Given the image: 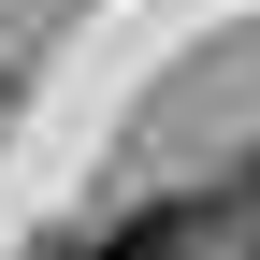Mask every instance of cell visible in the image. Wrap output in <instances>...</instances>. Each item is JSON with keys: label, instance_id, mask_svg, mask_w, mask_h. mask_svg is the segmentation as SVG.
<instances>
[{"label": "cell", "instance_id": "7a4b0ae2", "mask_svg": "<svg viewBox=\"0 0 260 260\" xmlns=\"http://www.w3.org/2000/svg\"><path fill=\"white\" fill-rule=\"evenodd\" d=\"M246 203H260V174H246ZM246 260H260V232H246Z\"/></svg>", "mask_w": 260, "mask_h": 260}, {"label": "cell", "instance_id": "6da1fadb", "mask_svg": "<svg viewBox=\"0 0 260 260\" xmlns=\"http://www.w3.org/2000/svg\"><path fill=\"white\" fill-rule=\"evenodd\" d=\"M44 260H203V203H145V217H116L87 246H44Z\"/></svg>", "mask_w": 260, "mask_h": 260}]
</instances>
